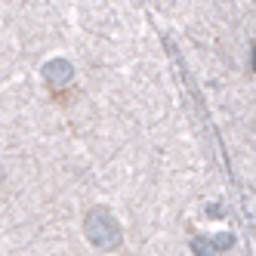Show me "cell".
I'll use <instances>...</instances> for the list:
<instances>
[{"instance_id": "7a4b0ae2", "label": "cell", "mask_w": 256, "mask_h": 256, "mask_svg": "<svg viewBox=\"0 0 256 256\" xmlns=\"http://www.w3.org/2000/svg\"><path fill=\"white\" fill-rule=\"evenodd\" d=\"M44 78L52 84V86H59V84H68L71 80V62L65 59H52L44 65Z\"/></svg>"}, {"instance_id": "6da1fadb", "label": "cell", "mask_w": 256, "mask_h": 256, "mask_svg": "<svg viewBox=\"0 0 256 256\" xmlns=\"http://www.w3.org/2000/svg\"><path fill=\"white\" fill-rule=\"evenodd\" d=\"M84 232H86L90 241H93V247H99V250H114L120 244V226L112 216V210H105V207H93L86 213Z\"/></svg>"}]
</instances>
